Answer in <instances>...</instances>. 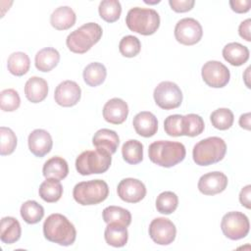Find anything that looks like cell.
Masks as SVG:
<instances>
[{"instance_id":"cell-10","label":"cell","mask_w":251,"mask_h":251,"mask_svg":"<svg viewBox=\"0 0 251 251\" xmlns=\"http://www.w3.org/2000/svg\"><path fill=\"white\" fill-rule=\"evenodd\" d=\"M203 29L198 21L193 18L179 20L175 27V37L183 45H194L200 41Z\"/></svg>"},{"instance_id":"cell-7","label":"cell","mask_w":251,"mask_h":251,"mask_svg":"<svg viewBox=\"0 0 251 251\" xmlns=\"http://www.w3.org/2000/svg\"><path fill=\"white\" fill-rule=\"evenodd\" d=\"M109 186L102 179L81 181L75 185L73 196L75 202L82 206L96 205L107 199Z\"/></svg>"},{"instance_id":"cell-34","label":"cell","mask_w":251,"mask_h":251,"mask_svg":"<svg viewBox=\"0 0 251 251\" xmlns=\"http://www.w3.org/2000/svg\"><path fill=\"white\" fill-rule=\"evenodd\" d=\"M178 205V198L173 191H164L157 196L156 209L159 213L170 215L174 213Z\"/></svg>"},{"instance_id":"cell-27","label":"cell","mask_w":251,"mask_h":251,"mask_svg":"<svg viewBox=\"0 0 251 251\" xmlns=\"http://www.w3.org/2000/svg\"><path fill=\"white\" fill-rule=\"evenodd\" d=\"M39 196L47 203H55L63 195V186L59 179L46 178L38 189Z\"/></svg>"},{"instance_id":"cell-32","label":"cell","mask_w":251,"mask_h":251,"mask_svg":"<svg viewBox=\"0 0 251 251\" xmlns=\"http://www.w3.org/2000/svg\"><path fill=\"white\" fill-rule=\"evenodd\" d=\"M20 212L23 220L29 225L39 223L44 216V208L34 200H27L22 204Z\"/></svg>"},{"instance_id":"cell-28","label":"cell","mask_w":251,"mask_h":251,"mask_svg":"<svg viewBox=\"0 0 251 251\" xmlns=\"http://www.w3.org/2000/svg\"><path fill=\"white\" fill-rule=\"evenodd\" d=\"M82 75L83 80L87 85L95 87L104 82L107 75V70L103 64L93 62L84 68Z\"/></svg>"},{"instance_id":"cell-19","label":"cell","mask_w":251,"mask_h":251,"mask_svg":"<svg viewBox=\"0 0 251 251\" xmlns=\"http://www.w3.org/2000/svg\"><path fill=\"white\" fill-rule=\"evenodd\" d=\"M25 94L31 103L42 102L48 94L47 81L39 76L29 77L25 84Z\"/></svg>"},{"instance_id":"cell-18","label":"cell","mask_w":251,"mask_h":251,"mask_svg":"<svg viewBox=\"0 0 251 251\" xmlns=\"http://www.w3.org/2000/svg\"><path fill=\"white\" fill-rule=\"evenodd\" d=\"M133 127L137 134L143 137H151L155 135L158 129V121L154 114L143 111L136 114L132 121Z\"/></svg>"},{"instance_id":"cell-43","label":"cell","mask_w":251,"mask_h":251,"mask_svg":"<svg viewBox=\"0 0 251 251\" xmlns=\"http://www.w3.org/2000/svg\"><path fill=\"white\" fill-rule=\"evenodd\" d=\"M250 25H251V20L247 19L239 25L238 27V33L239 35L245 39L246 41H251V36H250Z\"/></svg>"},{"instance_id":"cell-8","label":"cell","mask_w":251,"mask_h":251,"mask_svg":"<svg viewBox=\"0 0 251 251\" xmlns=\"http://www.w3.org/2000/svg\"><path fill=\"white\" fill-rule=\"evenodd\" d=\"M221 228L227 238L231 240H238L248 234L250 223L245 214L233 211L226 213L223 217Z\"/></svg>"},{"instance_id":"cell-9","label":"cell","mask_w":251,"mask_h":251,"mask_svg":"<svg viewBox=\"0 0 251 251\" xmlns=\"http://www.w3.org/2000/svg\"><path fill=\"white\" fill-rule=\"evenodd\" d=\"M155 103L164 110H172L180 106L182 92L178 85L173 81H162L154 89Z\"/></svg>"},{"instance_id":"cell-30","label":"cell","mask_w":251,"mask_h":251,"mask_svg":"<svg viewBox=\"0 0 251 251\" xmlns=\"http://www.w3.org/2000/svg\"><path fill=\"white\" fill-rule=\"evenodd\" d=\"M103 220L106 224L117 223L128 226L131 223V214L128 210L119 206H109L103 210Z\"/></svg>"},{"instance_id":"cell-15","label":"cell","mask_w":251,"mask_h":251,"mask_svg":"<svg viewBox=\"0 0 251 251\" xmlns=\"http://www.w3.org/2000/svg\"><path fill=\"white\" fill-rule=\"evenodd\" d=\"M227 181V176L224 173H207L199 178L198 189L204 195H215L226 188Z\"/></svg>"},{"instance_id":"cell-20","label":"cell","mask_w":251,"mask_h":251,"mask_svg":"<svg viewBox=\"0 0 251 251\" xmlns=\"http://www.w3.org/2000/svg\"><path fill=\"white\" fill-rule=\"evenodd\" d=\"M120 138L115 130L109 128H101L97 130L92 137V144L96 149H103L110 154H114L119 146Z\"/></svg>"},{"instance_id":"cell-1","label":"cell","mask_w":251,"mask_h":251,"mask_svg":"<svg viewBox=\"0 0 251 251\" xmlns=\"http://www.w3.org/2000/svg\"><path fill=\"white\" fill-rule=\"evenodd\" d=\"M44 237L62 246L72 245L76 237L75 226L62 214L55 213L47 217L43 224Z\"/></svg>"},{"instance_id":"cell-39","label":"cell","mask_w":251,"mask_h":251,"mask_svg":"<svg viewBox=\"0 0 251 251\" xmlns=\"http://www.w3.org/2000/svg\"><path fill=\"white\" fill-rule=\"evenodd\" d=\"M141 49L140 40L133 35L124 36L119 44V50L121 54L127 58H132L138 55Z\"/></svg>"},{"instance_id":"cell-23","label":"cell","mask_w":251,"mask_h":251,"mask_svg":"<svg viewBox=\"0 0 251 251\" xmlns=\"http://www.w3.org/2000/svg\"><path fill=\"white\" fill-rule=\"evenodd\" d=\"M22 234L19 221L13 217H4L0 225V239L5 244H13L18 241Z\"/></svg>"},{"instance_id":"cell-14","label":"cell","mask_w":251,"mask_h":251,"mask_svg":"<svg viewBox=\"0 0 251 251\" xmlns=\"http://www.w3.org/2000/svg\"><path fill=\"white\" fill-rule=\"evenodd\" d=\"M81 96L79 85L74 80H65L59 83L54 92L55 102L62 107H72L78 103Z\"/></svg>"},{"instance_id":"cell-38","label":"cell","mask_w":251,"mask_h":251,"mask_svg":"<svg viewBox=\"0 0 251 251\" xmlns=\"http://www.w3.org/2000/svg\"><path fill=\"white\" fill-rule=\"evenodd\" d=\"M21 104V98L19 93L13 89H4L0 93V107L4 112L16 111Z\"/></svg>"},{"instance_id":"cell-41","label":"cell","mask_w":251,"mask_h":251,"mask_svg":"<svg viewBox=\"0 0 251 251\" xmlns=\"http://www.w3.org/2000/svg\"><path fill=\"white\" fill-rule=\"evenodd\" d=\"M169 4L172 8L176 13H184L190 11L194 4V0H169Z\"/></svg>"},{"instance_id":"cell-35","label":"cell","mask_w":251,"mask_h":251,"mask_svg":"<svg viewBox=\"0 0 251 251\" xmlns=\"http://www.w3.org/2000/svg\"><path fill=\"white\" fill-rule=\"evenodd\" d=\"M210 120L215 128L226 130L232 126L234 117L231 110L227 108H219L211 114Z\"/></svg>"},{"instance_id":"cell-24","label":"cell","mask_w":251,"mask_h":251,"mask_svg":"<svg viewBox=\"0 0 251 251\" xmlns=\"http://www.w3.org/2000/svg\"><path fill=\"white\" fill-rule=\"evenodd\" d=\"M60 61V54L58 50L53 47H45L39 50L34 59L35 67L38 71L46 73L53 70Z\"/></svg>"},{"instance_id":"cell-29","label":"cell","mask_w":251,"mask_h":251,"mask_svg":"<svg viewBox=\"0 0 251 251\" xmlns=\"http://www.w3.org/2000/svg\"><path fill=\"white\" fill-rule=\"evenodd\" d=\"M30 67L29 57L24 52H14L12 53L7 61L8 71L16 75L22 76L25 75Z\"/></svg>"},{"instance_id":"cell-25","label":"cell","mask_w":251,"mask_h":251,"mask_svg":"<svg viewBox=\"0 0 251 251\" xmlns=\"http://www.w3.org/2000/svg\"><path fill=\"white\" fill-rule=\"evenodd\" d=\"M42 173L46 178H56L61 180L68 176L69 166L65 159L55 156L44 163Z\"/></svg>"},{"instance_id":"cell-11","label":"cell","mask_w":251,"mask_h":251,"mask_svg":"<svg viewBox=\"0 0 251 251\" xmlns=\"http://www.w3.org/2000/svg\"><path fill=\"white\" fill-rule=\"evenodd\" d=\"M204 82L211 87L221 88L226 86L230 78V73L226 66L219 61H208L201 70Z\"/></svg>"},{"instance_id":"cell-31","label":"cell","mask_w":251,"mask_h":251,"mask_svg":"<svg viewBox=\"0 0 251 251\" xmlns=\"http://www.w3.org/2000/svg\"><path fill=\"white\" fill-rule=\"evenodd\" d=\"M122 155L124 160L130 164L136 165L143 159V145L136 139H129L123 144Z\"/></svg>"},{"instance_id":"cell-33","label":"cell","mask_w":251,"mask_h":251,"mask_svg":"<svg viewBox=\"0 0 251 251\" xmlns=\"http://www.w3.org/2000/svg\"><path fill=\"white\" fill-rule=\"evenodd\" d=\"M98 11L100 17L104 21L114 23L121 17L122 6L118 0H103L99 4Z\"/></svg>"},{"instance_id":"cell-5","label":"cell","mask_w":251,"mask_h":251,"mask_svg":"<svg viewBox=\"0 0 251 251\" xmlns=\"http://www.w3.org/2000/svg\"><path fill=\"white\" fill-rule=\"evenodd\" d=\"M126 24L133 32L142 35H151L160 26V16L154 9L134 7L127 12Z\"/></svg>"},{"instance_id":"cell-4","label":"cell","mask_w":251,"mask_h":251,"mask_svg":"<svg viewBox=\"0 0 251 251\" xmlns=\"http://www.w3.org/2000/svg\"><path fill=\"white\" fill-rule=\"evenodd\" d=\"M226 152L225 140L211 136L197 142L192 151L193 161L199 166H209L222 161Z\"/></svg>"},{"instance_id":"cell-16","label":"cell","mask_w":251,"mask_h":251,"mask_svg":"<svg viewBox=\"0 0 251 251\" xmlns=\"http://www.w3.org/2000/svg\"><path fill=\"white\" fill-rule=\"evenodd\" d=\"M28 148L36 157H43L48 154L53 146V141L50 133L41 128L32 130L28 135Z\"/></svg>"},{"instance_id":"cell-44","label":"cell","mask_w":251,"mask_h":251,"mask_svg":"<svg viewBox=\"0 0 251 251\" xmlns=\"http://www.w3.org/2000/svg\"><path fill=\"white\" fill-rule=\"evenodd\" d=\"M250 191H251V185L248 184V185L244 186L241 189L240 193H239V201H240L241 205L246 207L247 209L251 208V205H250Z\"/></svg>"},{"instance_id":"cell-22","label":"cell","mask_w":251,"mask_h":251,"mask_svg":"<svg viewBox=\"0 0 251 251\" xmlns=\"http://www.w3.org/2000/svg\"><path fill=\"white\" fill-rule=\"evenodd\" d=\"M76 20L74 10L69 6H61L51 14L50 24L58 30H65L72 27Z\"/></svg>"},{"instance_id":"cell-42","label":"cell","mask_w":251,"mask_h":251,"mask_svg":"<svg viewBox=\"0 0 251 251\" xmlns=\"http://www.w3.org/2000/svg\"><path fill=\"white\" fill-rule=\"evenodd\" d=\"M229 5L231 10L235 13H246L250 10L251 1L250 0H230Z\"/></svg>"},{"instance_id":"cell-37","label":"cell","mask_w":251,"mask_h":251,"mask_svg":"<svg viewBox=\"0 0 251 251\" xmlns=\"http://www.w3.org/2000/svg\"><path fill=\"white\" fill-rule=\"evenodd\" d=\"M17 146V136L14 131L6 126L0 127V154L2 156L12 154Z\"/></svg>"},{"instance_id":"cell-21","label":"cell","mask_w":251,"mask_h":251,"mask_svg":"<svg viewBox=\"0 0 251 251\" xmlns=\"http://www.w3.org/2000/svg\"><path fill=\"white\" fill-rule=\"evenodd\" d=\"M223 57L230 65L239 67L248 61L249 49L238 42H230L224 47Z\"/></svg>"},{"instance_id":"cell-6","label":"cell","mask_w":251,"mask_h":251,"mask_svg":"<svg viewBox=\"0 0 251 251\" xmlns=\"http://www.w3.org/2000/svg\"><path fill=\"white\" fill-rule=\"evenodd\" d=\"M112 154L103 149L86 150L75 160V169L81 176L103 174L110 168Z\"/></svg>"},{"instance_id":"cell-13","label":"cell","mask_w":251,"mask_h":251,"mask_svg":"<svg viewBox=\"0 0 251 251\" xmlns=\"http://www.w3.org/2000/svg\"><path fill=\"white\" fill-rule=\"evenodd\" d=\"M119 197L127 203H137L146 195L144 183L136 178L127 177L120 181L117 187Z\"/></svg>"},{"instance_id":"cell-17","label":"cell","mask_w":251,"mask_h":251,"mask_svg":"<svg viewBox=\"0 0 251 251\" xmlns=\"http://www.w3.org/2000/svg\"><path fill=\"white\" fill-rule=\"evenodd\" d=\"M128 115V106L121 98H112L103 107V117L106 122L113 125L123 124Z\"/></svg>"},{"instance_id":"cell-12","label":"cell","mask_w":251,"mask_h":251,"mask_svg":"<svg viewBox=\"0 0 251 251\" xmlns=\"http://www.w3.org/2000/svg\"><path fill=\"white\" fill-rule=\"evenodd\" d=\"M149 235L159 245L171 244L176 235L175 224L167 218H156L149 225Z\"/></svg>"},{"instance_id":"cell-36","label":"cell","mask_w":251,"mask_h":251,"mask_svg":"<svg viewBox=\"0 0 251 251\" xmlns=\"http://www.w3.org/2000/svg\"><path fill=\"white\" fill-rule=\"evenodd\" d=\"M204 127V121L199 115L187 114L183 116V135L197 136L203 132Z\"/></svg>"},{"instance_id":"cell-40","label":"cell","mask_w":251,"mask_h":251,"mask_svg":"<svg viewBox=\"0 0 251 251\" xmlns=\"http://www.w3.org/2000/svg\"><path fill=\"white\" fill-rule=\"evenodd\" d=\"M164 129L170 136H182L183 116L178 114L168 116L164 122Z\"/></svg>"},{"instance_id":"cell-45","label":"cell","mask_w":251,"mask_h":251,"mask_svg":"<svg viewBox=\"0 0 251 251\" xmlns=\"http://www.w3.org/2000/svg\"><path fill=\"white\" fill-rule=\"evenodd\" d=\"M239 126L244 129H247V130L250 129V113H246L240 116Z\"/></svg>"},{"instance_id":"cell-2","label":"cell","mask_w":251,"mask_h":251,"mask_svg":"<svg viewBox=\"0 0 251 251\" xmlns=\"http://www.w3.org/2000/svg\"><path fill=\"white\" fill-rule=\"evenodd\" d=\"M148 155L154 164L171 168L185 158L186 150L182 143L170 140H159L151 143L148 148Z\"/></svg>"},{"instance_id":"cell-3","label":"cell","mask_w":251,"mask_h":251,"mask_svg":"<svg viewBox=\"0 0 251 251\" xmlns=\"http://www.w3.org/2000/svg\"><path fill=\"white\" fill-rule=\"evenodd\" d=\"M102 27L96 23H87L72 31L66 39L68 48L76 54L87 52L102 37Z\"/></svg>"},{"instance_id":"cell-26","label":"cell","mask_w":251,"mask_h":251,"mask_svg":"<svg viewBox=\"0 0 251 251\" xmlns=\"http://www.w3.org/2000/svg\"><path fill=\"white\" fill-rule=\"evenodd\" d=\"M104 237L106 242L113 247H123L126 244L128 239V232L126 226L111 223L105 228Z\"/></svg>"}]
</instances>
